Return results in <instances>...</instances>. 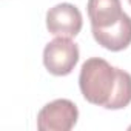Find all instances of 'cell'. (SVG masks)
<instances>
[{"instance_id": "obj_4", "label": "cell", "mask_w": 131, "mask_h": 131, "mask_svg": "<svg viewBox=\"0 0 131 131\" xmlns=\"http://www.w3.org/2000/svg\"><path fill=\"white\" fill-rule=\"evenodd\" d=\"M83 26L80 9L73 3H59L46 13V28L56 37H76Z\"/></svg>"}, {"instance_id": "obj_6", "label": "cell", "mask_w": 131, "mask_h": 131, "mask_svg": "<svg viewBox=\"0 0 131 131\" xmlns=\"http://www.w3.org/2000/svg\"><path fill=\"white\" fill-rule=\"evenodd\" d=\"M86 9L91 28H108L117 23L125 14L120 0H88Z\"/></svg>"}, {"instance_id": "obj_7", "label": "cell", "mask_w": 131, "mask_h": 131, "mask_svg": "<svg viewBox=\"0 0 131 131\" xmlns=\"http://www.w3.org/2000/svg\"><path fill=\"white\" fill-rule=\"evenodd\" d=\"M131 103V74L117 68V82L106 110H123Z\"/></svg>"}, {"instance_id": "obj_2", "label": "cell", "mask_w": 131, "mask_h": 131, "mask_svg": "<svg viewBox=\"0 0 131 131\" xmlns=\"http://www.w3.org/2000/svg\"><path fill=\"white\" fill-rule=\"evenodd\" d=\"M79 46L68 37H56L43 49V65L52 76H68L79 62Z\"/></svg>"}, {"instance_id": "obj_3", "label": "cell", "mask_w": 131, "mask_h": 131, "mask_svg": "<svg viewBox=\"0 0 131 131\" xmlns=\"http://www.w3.org/2000/svg\"><path fill=\"white\" fill-rule=\"evenodd\" d=\"M79 110L70 99H56L46 103L37 114L40 131H70L76 126Z\"/></svg>"}, {"instance_id": "obj_5", "label": "cell", "mask_w": 131, "mask_h": 131, "mask_svg": "<svg viewBox=\"0 0 131 131\" xmlns=\"http://www.w3.org/2000/svg\"><path fill=\"white\" fill-rule=\"evenodd\" d=\"M91 31L94 40L108 51L117 52L131 45V17L128 14L108 28H91Z\"/></svg>"}, {"instance_id": "obj_9", "label": "cell", "mask_w": 131, "mask_h": 131, "mask_svg": "<svg viewBox=\"0 0 131 131\" xmlns=\"http://www.w3.org/2000/svg\"><path fill=\"white\" fill-rule=\"evenodd\" d=\"M129 129H131V126H129Z\"/></svg>"}, {"instance_id": "obj_8", "label": "cell", "mask_w": 131, "mask_h": 131, "mask_svg": "<svg viewBox=\"0 0 131 131\" xmlns=\"http://www.w3.org/2000/svg\"><path fill=\"white\" fill-rule=\"evenodd\" d=\"M128 2H129V5H131V0H128Z\"/></svg>"}, {"instance_id": "obj_1", "label": "cell", "mask_w": 131, "mask_h": 131, "mask_svg": "<svg viewBox=\"0 0 131 131\" xmlns=\"http://www.w3.org/2000/svg\"><path fill=\"white\" fill-rule=\"evenodd\" d=\"M117 82V68L100 57H91L83 62L79 74V88L86 102L106 106Z\"/></svg>"}]
</instances>
